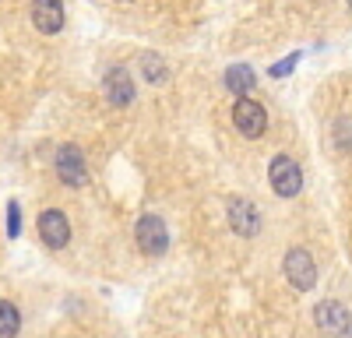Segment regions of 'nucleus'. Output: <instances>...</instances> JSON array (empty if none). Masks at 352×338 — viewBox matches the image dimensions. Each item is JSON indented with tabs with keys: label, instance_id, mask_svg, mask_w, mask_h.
<instances>
[{
	"label": "nucleus",
	"instance_id": "obj_3",
	"mask_svg": "<svg viewBox=\"0 0 352 338\" xmlns=\"http://www.w3.org/2000/svg\"><path fill=\"white\" fill-rule=\"evenodd\" d=\"M282 271H285V278H289V286L300 289V293H310V289L317 286V264H314V258H310L303 247H292V250L285 254Z\"/></svg>",
	"mask_w": 352,
	"mask_h": 338
},
{
	"label": "nucleus",
	"instance_id": "obj_2",
	"mask_svg": "<svg viewBox=\"0 0 352 338\" xmlns=\"http://www.w3.org/2000/svg\"><path fill=\"white\" fill-rule=\"evenodd\" d=\"M268 180H272V190L278 197H296L303 190V169L296 159L289 155H275L272 166H268Z\"/></svg>",
	"mask_w": 352,
	"mask_h": 338
},
{
	"label": "nucleus",
	"instance_id": "obj_7",
	"mask_svg": "<svg viewBox=\"0 0 352 338\" xmlns=\"http://www.w3.org/2000/svg\"><path fill=\"white\" fill-rule=\"evenodd\" d=\"M39 236H43V243L53 247V250L67 247V243H71V222H67V215L56 212V208L43 212V215H39Z\"/></svg>",
	"mask_w": 352,
	"mask_h": 338
},
{
	"label": "nucleus",
	"instance_id": "obj_11",
	"mask_svg": "<svg viewBox=\"0 0 352 338\" xmlns=\"http://www.w3.org/2000/svg\"><path fill=\"white\" fill-rule=\"evenodd\" d=\"M254 84H257V74H254L247 64H232V67L226 71V89L236 92L240 99H247V92H254Z\"/></svg>",
	"mask_w": 352,
	"mask_h": 338
},
{
	"label": "nucleus",
	"instance_id": "obj_8",
	"mask_svg": "<svg viewBox=\"0 0 352 338\" xmlns=\"http://www.w3.org/2000/svg\"><path fill=\"white\" fill-rule=\"evenodd\" d=\"M229 225H232V233H240V236H257L261 215H257V208L250 201L236 197V201H229Z\"/></svg>",
	"mask_w": 352,
	"mask_h": 338
},
{
	"label": "nucleus",
	"instance_id": "obj_14",
	"mask_svg": "<svg viewBox=\"0 0 352 338\" xmlns=\"http://www.w3.org/2000/svg\"><path fill=\"white\" fill-rule=\"evenodd\" d=\"M8 236H21V208L18 201H8Z\"/></svg>",
	"mask_w": 352,
	"mask_h": 338
},
{
	"label": "nucleus",
	"instance_id": "obj_13",
	"mask_svg": "<svg viewBox=\"0 0 352 338\" xmlns=\"http://www.w3.org/2000/svg\"><path fill=\"white\" fill-rule=\"evenodd\" d=\"M21 328V317H18V306L14 303H0V338H14Z\"/></svg>",
	"mask_w": 352,
	"mask_h": 338
},
{
	"label": "nucleus",
	"instance_id": "obj_9",
	"mask_svg": "<svg viewBox=\"0 0 352 338\" xmlns=\"http://www.w3.org/2000/svg\"><path fill=\"white\" fill-rule=\"evenodd\" d=\"M102 89H106V99L113 106H131V99H134V81H131L127 67H113L102 81Z\"/></svg>",
	"mask_w": 352,
	"mask_h": 338
},
{
	"label": "nucleus",
	"instance_id": "obj_10",
	"mask_svg": "<svg viewBox=\"0 0 352 338\" xmlns=\"http://www.w3.org/2000/svg\"><path fill=\"white\" fill-rule=\"evenodd\" d=\"M32 21L43 36H56L64 28V4H56V0H39L32 8Z\"/></svg>",
	"mask_w": 352,
	"mask_h": 338
},
{
	"label": "nucleus",
	"instance_id": "obj_5",
	"mask_svg": "<svg viewBox=\"0 0 352 338\" xmlns=\"http://www.w3.org/2000/svg\"><path fill=\"white\" fill-rule=\"evenodd\" d=\"M232 124H236V131L243 137H261L268 131V113L254 99H236V106H232Z\"/></svg>",
	"mask_w": 352,
	"mask_h": 338
},
{
	"label": "nucleus",
	"instance_id": "obj_6",
	"mask_svg": "<svg viewBox=\"0 0 352 338\" xmlns=\"http://www.w3.org/2000/svg\"><path fill=\"white\" fill-rule=\"evenodd\" d=\"M314 321H317V328H320V331L331 335V338L349 335V328H352V314H349V310H345L338 300H324V303H317Z\"/></svg>",
	"mask_w": 352,
	"mask_h": 338
},
{
	"label": "nucleus",
	"instance_id": "obj_12",
	"mask_svg": "<svg viewBox=\"0 0 352 338\" xmlns=\"http://www.w3.org/2000/svg\"><path fill=\"white\" fill-rule=\"evenodd\" d=\"M141 74H144V81L159 84V81H166L169 67L162 64V56H159V53H141Z\"/></svg>",
	"mask_w": 352,
	"mask_h": 338
},
{
	"label": "nucleus",
	"instance_id": "obj_1",
	"mask_svg": "<svg viewBox=\"0 0 352 338\" xmlns=\"http://www.w3.org/2000/svg\"><path fill=\"white\" fill-rule=\"evenodd\" d=\"M134 240H138V250L144 254V258H162L166 247H169L166 222L159 215H141L138 225H134Z\"/></svg>",
	"mask_w": 352,
	"mask_h": 338
},
{
	"label": "nucleus",
	"instance_id": "obj_4",
	"mask_svg": "<svg viewBox=\"0 0 352 338\" xmlns=\"http://www.w3.org/2000/svg\"><path fill=\"white\" fill-rule=\"evenodd\" d=\"M56 177H60L67 187H85L88 183V162H85V152L78 145L56 148Z\"/></svg>",
	"mask_w": 352,
	"mask_h": 338
},
{
	"label": "nucleus",
	"instance_id": "obj_15",
	"mask_svg": "<svg viewBox=\"0 0 352 338\" xmlns=\"http://www.w3.org/2000/svg\"><path fill=\"white\" fill-rule=\"evenodd\" d=\"M296 60H300V53H292V56H285V60H278V64L272 67V78H282V74H292V67H296Z\"/></svg>",
	"mask_w": 352,
	"mask_h": 338
}]
</instances>
